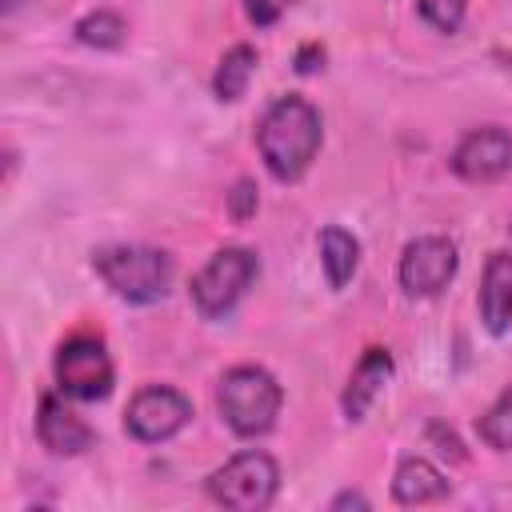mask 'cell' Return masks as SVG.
Wrapping results in <instances>:
<instances>
[{"label": "cell", "mask_w": 512, "mask_h": 512, "mask_svg": "<svg viewBox=\"0 0 512 512\" xmlns=\"http://www.w3.org/2000/svg\"><path fill=\"white\" fill-rule=\"evenodd\" d=\"M320 264H324L328 284H332V288H344V284L352 280L356 264H360V244H356V236L344 232V228H336V224H328V228L320 232Z\"/></svg>", "instance_id": "cell-14"}, {"label": "cell", "mask_w": 512, "mask_h": 512, "mask_svg": "<svg viewBox=\"0 0 512 512\" xmlns=\"http://www.w3.org/2000/svg\"><path fill=\"white\" fill-rule=\"evenodd\" d=\"M392 496H396V504H428V500L448 496V480L432 460L404 456L392 476Z\"/></svg>", "instance_id": "cell-13"}, {"label": "cell", "mask_w": 512, "mask_h": 512, "mask_svg": "<svg viewBox=\"0 0 512 512\" xmlns=\"http://www.w3.org/2000/svg\"><path fill=\"white\" fill-rule=\"evenodd\" d=\"M252 72H256V48L252 44H236V48H228L220 56L216 76H212V92L220 100H240L248 80H252Z\"/></svg>", "instance_id": "cell-15"}, {"label": "cell", "mask_w": 512, "mask_h": 512, "mask_svg": "<svg viewBox=\"0 0 512 512\" xmlns=\"http://www.w3.org/2000/svg\"><path fill=\"white\" fill-rule=\"evenodd\" d=\"M320 60H324V48H320V44H304L300 56H296V68H300V72H316Z\"/></svg>", "instance_id": "cell-21"}, {"label": "cell", "mask_w": 512, "mask_h": 512, "mask_svg": "<svg viewBox=\"0 0 512 512\" xmlns=\"http://www.w3.org/2000/svg\"><path fill=\"white\" fill-rule=\"evenodd\" d=\"M276 488H280V468L260 448L236 452L224 468H216L208 476V496L224 508H236V512L268 508L276 500Z\"/></svg>", "instance_id": "cell-5"}, {"label": "cell", "mask_w": 512, "mask_h": 512, "mask_svg": "<svg viewBox=\"0 0 512 512\" xmlns=\"http://www.w3.org/2000/svg\"><path fill=\"white\" fill-rule=\"evenodd\" d=\"M456 264H460V256L448 236H416L412 244H404L396 276L408 296H436L456 276Z\"/></svg>", "instance_id": "cell-8"}, {"label": "cell", "mask_w": 512, "mask_h": 512, "mask_svg": "<svg viewBox=\"0 0 512 512\" xmlns=\"http://www.w3.org/2000/svg\"><path fill=\"white\" fill-rule=\"evenodd\" d=\"M476 432L496 452H512V384L492 400V408L476 420Z\"/></svg>", "instance_id": "cell-17"}, {"label": "cell", "mask_w": 512, "mask_h": 512, "mask_svg": "<svg viewBox=\"0 0 512 512\" xmlns=\"http://www.w3.org/2000/svg\"><path fill=\"white\" fill-rule=\"evenodd\" d=\"M288 4H292V0H244V12H248V20H252L256 28H272V24L284 16Z\"/></svg>", "instance_id": "cell-20"}, {"label": "cell", "mask_w": 512, "mask_h": 512, "mask_svg": "<svg viewBox=\"0 0 512 512\" xmlns=\"http://www.w3.org/2000/svg\"><path fill=\"white\" fill-rule=\"evenodd\" d=\"M388 380H392V356H388V348H368L356 360L352 376H348V388H344V400H340L344 404V416L348 420H364V412L372 408L376 392Z\"/></svg>", "instance_id": "cell-12"}, {"label": "cell", "mask_w": 512, "mask_h": 512, "mask_svg": "<svg viewBox=\"0 0 512 512\" xmlns=\"http://www.w3.org/2000/svg\"><path fill=\"white\" fill-rule=\"evenodd\" d=\"M464 4L468 0H420V16L440 32H456L464 20Z\"/></svg>", "instance_id": "cell-18"}, {"label": "cell", "mask_w": 512, "mask_h": 512, "mask_svg": "<svg viewBox=\"0 0 512 512\" xmlns=\"http://www.w3.org/2000/svg\"><path fill=\"white\" fill-rule=\"evenodd\" d=\"M256 204H260L256 184H252V180H236L232 192H228V212H232V220H248V216H256Z\"/></svg>", "instance_id": "cell-19"}, {"label": "cell", "mask_w": 512, "mask_h": 512, "mask_svg": "<svg viewBox=\"0 0 512 512\" xmlns=\"http://www.w3.org/2000/svg\"><path fill=\"white\" fill-rule=\"evenodd\" d=\"M320 140H324L320 112L304 96H280L260 116V128H256V148L264 156V168L284 184L308 172V164L320 152Z\"/></svg>", "instance_id": "cell-1"}, {"label": "cell", "mask_w": 512, "mask_h": 512, "mask_svg": "<svg viewBox=\"0 0 512 512\" xmlns=\"http://www.w3.org/2000/svg\"><path fill=\"white\" fill-rule=\"evenodd\" d=\"M480 320L492 336L512 328V252H492L480 280Z\"/></svg>", "instance_id": "cell-11"}, {"label": "cell", "mask_w": 512, "mask_h": 512, "mask_svg": "<svg viewBox=\"0 0 512 512\" xmlns=\"http://www.w3.org/2000/svg\"><path fill=\"white\" fill-rule=\"evenodd\" d=\"M256 272H260L256 252H248L240 244H228V248L212 252V260L192 276V304H196V312L204 320L228 316L240 304V296L252 288Z\"/></svg>", "instance_id": "cell-4"}, {"label": "cell", "mask_w": 512, "mask_h": 512, "mask_svg": "<svg viewBox=\"0 0 512 512\" xmlns=\"http://www.w3.org/2000/svg\"><path fill=\"white\" fill-rule=\"evenodd\" d=\"M280 404H284V392L268 368L240 364V368H228L220 376L216 408L236 436H264L276 424Z\"/></svg>", "instance_id": "cell-2"}, {"label": "cell", "mask_w": 512, "mask_h": 512, "mask_svg": "<svg viewBox=\"0 0 512 512\" xmlns=\"http://www.w3.org/2000/svg\"><path fill=\"white\" fill-rule=\"evenodd\" d=\"M508 168H512V136H508L504 128H496V124L472 128V132L456 144V152H452V172H456L460 180H472V184L496 180V176H504Z\"/></svg>", "instance_id": "cell-9"}, {"label": "cell", "mask_w": 512, "mask_h": 512, "mask_svg": "<svg viewBox=\"0 0 512 512\" xmlns=\"http://www.w3.org/2000/svg\"><path fill=\"white\" fill-rule=\"evenodd\" d=\"M112 380H116L112 356L96 336H72V340L60 344V352H56V384H60L64 396L92 404V400H104L112 392Z\"/></svg>", "instance_id": "cell-6"}, {"label": "cell", "mask_w": 512, "mask_h": 512, "mask_svg": "<svg viewBox=\"0 0 512 512\" xmlns=\"http://www.w3.org/2000/svg\"><path fill=\"white\" fill-rule=\"evenodd\" d=\"M332 508H368V500H364L360 492H340V496L332 500Z\"/></svg>", "instance_id": "cell-22"}, {"label": "cell", "mask_w": 512, "mask_h": 512, "mask_svg": "<svg viewBox=\"0 0 512 512\" xmlns=\"http://www.w3.org/2000/svg\"><path fill=\"white\" fill-rule=\"evenodd\" d=\"M124 36H128V24L108 8L88 12L84 20H76V40L88 44V48H120Z\"/></svg>", "instance_id": "cell-16"}, {"label": "cell", "mask_w": 512, "mask_h": 512, "mask_svg": "<svg viewBox=\"0 0 512 512\" xmlns=\"http://www.w3.org/2000/svg\"><path fill=\"white\" fill-rule=\"evenodd\" d=\"M188 416H192V404L184 392H176L168 384H148L132 396L128 412H124V428L140 444H160V440H172L188 424Z\"/></svg>", "instance_id": "cell-7"}, {"label": "cell", "mask_w": 512, "mask_h": 512, "mask_svg": "<svg viewBox=\"0 0 512 512\" xmlns=\"http://www.w3.org/2000/svg\"><path fill=\"white\" fill-rule=\"evenodd\" d=\"M36 436L52 456H80L84 448H92L96 432L56 396L40 400V416H36Z\"/></svg>", "instance_id": "cell-10"}, {"label": "cell", "mask_w": 512, "mask_h": 512, "mask_svg": "<svg viewBox=\"0 0 512 512\" xmlns=\"http://www.w3.org/2000/svg\"><path fill=\"white\" fill-rule=\"evenodd\" d=\"M96 276L128 304H156L168 296L172 284V260L160 248L144 244H112L92 256Z\"/></svg>", "instance_id": "cell-3"}]
</instances>
